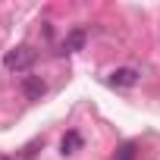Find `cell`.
<instances>
[{"instance_id": "obj_1", "label": "cell", "mask_w": 160, "mask_h": 160, "mask_svg": "<svg viewBox=\"0 0 160 160\" xmlns=\"http://www.w3.org/2000/svg\"><path fill=\"white\" fill-rule=\"evenodd\" d=\"M35 63V50L32 47H13V50H7V57H3V66L10 69V72H22V69H28Z\"/></svg>"}, {"instance_id": "obj_2", "label": "cell", "mask_w": 160, "mask_h": 160, "mask_svg": "<svg viewBox=\"0 0 160 160\" xmlns=\"http://www.w3.org/2000/svg\"><path fill=\"white\" fill-rule=\"evenodd\" d=\"M138 82V72L135 69H116V72H110V85H119V88H132Z\"/></svg>"}, {"instance_id": "obj_3", "label": "cell", "mask_w": 160, "mask_h": 160, "mask_svg": "<svg viewBox=\"0 0 160 160\" xmlns=\"http://www.w3.org/2000/svg\"><path fill=\"white\" fill-rule=\"evenodd\" d=\"M78 148H82V135L78 132H66L63 135V154H75Z\"/></svg>"}, {"instance_id": "obj_4", "label": "cell", "mask_w": 160, "mask_h": 160, "mask_svg": "<svg viewBox=\"0 0 160 160\" xmlns=\"http://www.w3.org/2000/svg\"><path fill=\"white\" fill-rule=\"evenodd\" d=\"M82 44H85V32H72L66 38V44H63V53H72V50H78Z\"/></svg>"}, {"instance_id": "obj_5", "label": "cell", "mask_w": 160, "mask_h": 160, "mask_svg": "<svg viewBox=\"0 0 160 160\" xmlns=\"http://www.w3.org/2000/svg\"><path fill=\"white\" fill-rule=\"evenodd\" d=\"M25 94H28L32 101H38V98L44 94V82H38V78H28V82H25Z\"/></svg>"}, {"instance_id": "obj_6", "label": "cell", "mask_w": 160, "mask_h": 160, "mask_svg": "<svg viewBox=\"0 0 160 160\" xmlns=\"http://www.w3.org/2000/svg\"><path fill=\"white\" fill-rule=\"evenodd\" d=\"M116 160H135V144H122L116 151Z\"/></svg>"}, {"instance_id": "obj_7", "label": "cell", "mask_w": 160, "mask_h": 160, "mask_svg": "<svg viewBox=\"0 0 160 160\" xmlns=\"http://www.w3.org/2000/svg\"><path fill=\"white\" fill-rule=\"evenodd\" d=\"M0 160H13V157H7V154H0Z\"/></svg>"}]
</instances>
